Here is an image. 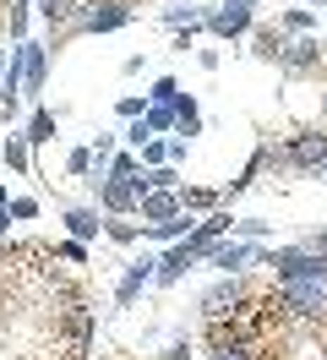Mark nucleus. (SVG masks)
Wrapping results in <instances>:
<instances>
[{
    "label": "nucleus",
    "mask_w": 327,
    "mask_h": 360,
    "mask_svg": "<svg viewBox=\"0 0 327 360\" xmlns=\"http://www.w3.org/2000/svg\"><path fill=\"white\" fill-rule=\"evenodd\" d=\"M229 235L257 246V240H267V235H273V224H267V219H235V229H229Z\"/></svg>",
    "instance_id": "obj_22"
},
{
    "label": "nucleus",
    "mask_w": 327,
    "mask_h": 360,
    "mask_svg": "<svg viewBox=\"0 0 327 360\" xmlns=\"http://www.w3.org/2000/svg\"><path fill=\"white\" fill-rule=\"evenodd\" d=\"M278 27L289 33V39H300V33H316V11H305V6H289L278 17Z\"/></svg>",
    "instance_id": "obj_20"
},
{
    "label": "nucleus",
    "mask_w": 327,
    "mask_h": 360,
    "mask_svg": "<svg viewBox=\"0 0 327 360\" xmlns=\"http://www.w3.org/2000/svg\"><path fill=\"white\" fill-rule=\"evenodd\" d=\"M300 246H311V251H322V257H327V229H316V235H305Z\"/></svg>",
    "instance_id": "obj_33"
},
{
    "label": "nucleus",
    "mask_w": 327,
    "mask_h": 360,
    "mask_svg": "<svg viewBox=\"0 0 327 360\" xmlns=\"http://www.w3.org/2000/svg\"><path fill=\"white\" fill-rule=\"evenodd\" d=\"M60 6H77V0H60Z\"/></svg>",
    "instance_id": "obj_37"
},
{
    "label": "nucleus",
    "mask_w": 327,
    "mask_h": 360,
    "mask_svg": "<svg viewBox=\"0 0 327 360\" xmlns=\"http://www.w3.org/2000/svg\"><path fill=\"white\" fill-rule=\"evenodd\" d=\"M278 66L289 71V77H327V39H322V33L289 39V49H283Z\"/></svg>",
    "instance_id": "obj_2"
},
{
    "label": "nucleus",
    "mask_w": 327,
    "mask_h": 360,
    "mask_svg": "<svg viewBox=\"0 0 327 360\" xmlns=\"http://www.w3.org/2000/svg\"><path fill=\"white\" fill-rule=\"evenodd\" d=\"M278 148H283V158H289V175H316L327 164V126H305V131L283 136Z\"/></svg>",
    "instance_id": "obj_1"
},
{
    "label": "nucleus",
    "mask_w": 327,
    "mask_h": 360,
    "mask_svg": "<svg viewBox=\"0 0 327 360\" xmlns=\"http://www.w3.org/2000/svg\"><path fill=\"white\" fill-rule=\"evenodd\" d=\"M49 251H55L60 262H71V268H82V262H87V246H82V240H60V246H49Z\"/></svg>",
    "instance_id": "obj_25"
},
{
    "label": "nucleus",
    "mask_w": 327,
    "mask_h": 360,
    "mask_svg": "<svg viewBox=\"0 0 327 360\" xmlns=\"http://www.w3.org/2000/svg\"><path fill=\"white\" fill-rule=\"evenodd\" d=\"M142 126H148L153 136H164V131L174 136V110L169 104H148V110H142Z\"/></svg>",
    "instance_id": "obj_21"
},
{
    "label": "nucleus",
    "mask_w": 327,
    "mask_h": 360,
    "mask_svg": "<svg viewBox=\"0 0 327 360\" xmlns=\"http://www.w3.org/2000/svg\"><path fill=\"white\" fill-rule=\"evenodd\" d=\"M6 213H11V219H39V202H33V197H11Z\"/></svg>",
    "instance_id": "obj_28"
},
{
    "label": "nucleus",
    "mask_w": 327,
    "mask_h": 360,
    "mask_svg": "<svg viewBox=\"0 0 327 360\" xmlns=\"http://www.w3.org/2000/svg\"><path fill=\"white\" fill-rule=\"evenodd\" d=\"M322 126H327V110H322Z\"/></svg>",
    "instance_id": "obj_39"
},
{
    "label": "nucleus",
    "mask_w": 327,
    "mask_h": 360,
    "mask_svg": "<svg viewBox=\"0 0 327 360\" xmlns=\"http://www.w3.org/2000/svg\"><path fill=\"white\" fill-rule=\"evenodd\" d=\"M11 60H17V77H22V98H33V104H39L44 82H49V49L33 44V39H22V44L11 49Z\"/></svg>",
    "instance_id": "obj_3"
},
{
    "label": "nucleus",
    "mask_w": 327,
    "mask_h": 360,
    "mask_svg": "<svg viewBox=\"0 0 327 360\" xmlns=\"http://www.w3.org/2000/svg\"><path fill=\"white\" fill-rule=\"evenodd\" d=\"M196 66H202V71H218V49H196Z\"/></svg>",
    "instance_id": "obj_32"
},
{
    "label": "nucleus",
    "mask_w": 327,
    "mask_h": 360,
    "mask_svg": "<svg viewBox=\"0 0 327 360\" xmlns=\"http://www.w3.org/2000/svg\"><path fill=\"white\" fill-rule=\"evenodd\" d=\"M207 33H213V39H224V44H229V39H245V33H251V27H257V11H251V6H229V0H218V6H207Z\"/></svg>",
    "instance_id": "obj_5"
},
{
    "label": "nucleus",
    "mask_w": 327,
    "mask_h": 360,
    "mask_svg": "<svg viewBox=\"0 0 327 360\" xmlns=\"http://www.w3.org/2000/svg\"><path fill=\"white\" fill-rule=\"evenodd\" d=\"M169 110H174V136H180V142L202 136V104H196L191 93H174V98H169Z\"/></svg>",
    "instance_id": "obj_13"
},
{
    "label": "nucleus",
    "mask_w": 327,
    "mask_h": 360,
    "mask_svg": "<svg viewBox=\"0 0 327 360\" xmlns=\"http://www.w3.org/2000/svg\"><path fill=\"white\" fill-rule=\"evenodd\" d=\"M322 6H327V0H322Z\"/></svg>",
    "instance_id": "obj_40"
},
{
    "label": "nucleus",
    "mask_w": 327,
    "mask_h": 360,
    "mask_svg": "<svg viewBox=\"0 0 327 360\" xmlns=\"http://www.w3.org/2000/svg\"><path fill=\"white\" fill-rule=\"evenodd\" d=\"M65 175H93V153H87V148H71V153H65Z\"/></svg>",
    "instance_id": "obj_26"
},
{
    "label": "nucleus",
    "mask_w": 327,
    "mask_h": 360,
    "mask_svg": "<svg viewBox=\"0 0 327 360\" xmlns=\"http://www.w3.org/2000/svg\"><path fill=\"white\" fill-rule=\"evenodd\" d=\"M136 158H142V169H158V164H169V142H158V136H148V142L136 148Z\"/></svg>",
    "instance_id": "obj_23"
},
{
    "label": "nucleus",
    "mask_w": 327,
    "mask_h": 360,
    "mask_svg": "<svg viewBox=\"0 0 327 360\" xmlns=\"http://www.w3.org/2000/svg\"><path fill=\"white\" fill-rule=\"evenodd\" d=\"M153 268H158V257H142V262H126V273H120V284H115V306H131L136 295L153 284Z\"/></svg>",
    "instance_id": "obj_10"
},
{
    "label": "nucleus",
    "mask_w": 327,
    "mask_h": 360,
    "mask_svg": "<svg viewBox=\"0 0 327 360\" xmlns=\"http://www.w3.org/2000/svg\"><path fill=\"white\" fill-rule=\"evenodd\" d=\"M218 202H224V197H218L213 186H180V207H186L191 219H196V213H213Z\"/></svg>",
    "instance_id": "obj_18"
},
{
    "label": "nucleus",
    "mask_w": 327,
    "mask_h": 360,
    "mask_svg": "<svg viewBox=\"0 0 327 360\" xmlns=\"http://www.w3.org/2000/svg\"><path fill=\"white\" fill-rule=\"evenodd\" d=\"M104 240L136 246V240H142V224H136V219H120V213H104Z\"/></svg>",
    "instance_id": "obj_19"
},
{
    "label": "nucleus",
    "mask_w": 327,
    "mask_h": 360,
    "mask_svg": "<svg viewBox=\"0 0 327 360\" xmlns=\"http://www.w3.org/2000/svg\"><path fill=\"white\" fill-rule=\"evenodd\" d=\"M0 27H6V11H0Z\"/></svg>",
    "instance_id": "obj_38"
},
{
    "label": "nucleus",
    "mask_w": 327,
    "mask_h": 360,
    "mask_svg": "<svg viewBox=\"0 0 327 360\" xmlns=\"http://www.w3.org/2000/svg\"><path fill=\"white\" fill-rule=\"evenodd\" d=\"M245 39H251V55H257V60H267V66H278L283 49H289V33H283L278 22H257Z\"/></svg>",
    "instance_id": "obj_8"
},
{
    "label": "nucleus",
    "mask_w": 327,
    "mask_h": 360,
    "mask_svg": "<svg viewBox=\"0 0 327 360\" xmlns=\"http://www.w3.org/2000/svg\"><path fill=\"white\" fill-rule=\"evenodd\" d=\"M158 360H191V338H186V333H180V338H169Z\"/></svg>",
    "instance_id": "obj_29"
},
{
    "label": "nucleus",
    "mask_w": 327,
    "mask_h": 360,
    "mask_svg": "<svg viewBox=\"0 0 327 360\" xmlns=\"http://www.w3.org/2000/svg\"><path fill=\"white\" fill-rule=\"evenodd\" d=\"M229 229H235V213H229V202H218L213 213L202 219V224H191V235H186L180 246H186V251L196 257V262H202V257H207V246H213V240H224Z\"/></svg>",
    "instance_id": "obj_6"
},
{
    "label": "nucleus",
    "mask_w": 327,
    "mask_h": 360,
    "mask_svg": "<svg viewBox=\"0 0 327 360\" xmlns=\"http://www.w3.org/2000/svg\"><path fill=\"white\" fill-rule=\"evenodd\" d=\"M148 136H153V131H148V126H142V120H131V131H126V142H131V148H142Z\"/></svg>",
    "instance_id": "obj_31"
},
{
    "label": "nucleus",
    "mask_w": 327,
    "mask_h": 360,
    "mask_svg": "<svg viewBox=\"0 0 327 360\" xmlns=\"http://www.w3.org/2000/svg\"><path fill=\"white\" fill-rule=\"evenodd\" d=\"M229 6H251V11H257V0H229Z\"/></svg>",
    "instance_id": "obj_35"
},
{
    "label": "nucleus",
    "mask_w": 327,
    "mask_h": 360,
    "mask_svg": "<svg viewBox=\"0 0 327 360\" xmlns=\"http://www.w3.org/2000/svg\"><path fill=\"white\" fill-rule=\"evenodd\" d=\"M174 93H180V82H174V77H158V82H153V93H148V104H169Z\"/></svg>",
    "instance_id": "obj_27"
},
{
    "label": "nucleus",
    "mask_w": 327,
    "mask_h": 360,
    "mask_svg": "<svg viewBox=\"0 0 327 360\" xmlns=\"http://www.w3.org/2000/svg\"><path fill=\"white\" fill-rule=\"evenodd\" d=\"M174 213H186L180 191H148V197H136V224H164Z\"/></svg>",
    "instance_id": "obj_12"
},
{
    "label": "nucleus",
    "mask_w": 327,
    "mask_h": 360,
    "mask_svg": "<svg viewBox=\"0 0 327 360\" xmlns=\"http://www.w3.org/2000/svg\"><path fill=\"white\" fill-rule=\"evenodd\" d=\"M207 262H213L218 273H245L251 262H257V246L229 235V240H213V246H207Z\"/></svg>",
    "instance_id": "obj_7"
},
{
    "label": "nucleus",
    "mask_w": 327,
    "mask_h": 360,
    "mask_svg": "<svg viewBox=\"0 0 327 360\" xmlns=\"http://www.w3.org/2000/svg\"><path fill=\"white\" fill-rule=\"evenodd\" d=\"M93 186H98V202H104V213H120V219H136V191H131L126 180L93 175Z\"/></svg>",
    "instance_id": "obj_9"
},
{
    "label": "nucleus",
    "mask_w": 327,
    "mask_h": 360,
    "mask_svg": "<svg viewBox=\"0 0 327 360\" xmlns=\"http://www.w3.org/2000/svg\"><path fill=\"white\" fill-rule=\"evenodd\" d=\"M0 77H6V49H0Z\"/></svg>",
    "instance_id": "obj_36"
},
{
    "label": "nucleus",
    "mask_w": 327,
    "mask_h": 360,
    "mask_svg": "<svg viewBox=\"0 0 327 360\" xmlns=\"http://www.w3.org/2000/svg\"><path fill=\"white\" fill-rule=\"evenodd\" d=\"M142 110H148V93H142V98H136V93L115 98V115H120V120H142Z\"/></svg>",
    "instance_id": "obj_24"
},
{
    "label": "nucleus",
    "mask_w": 327,
    "mask_h": 360,
    "mask_svg": "<svg viewBox=\"0 0 327 360\" xmlns=\"http://www.w3.org/2000/svg\"><path fill=\"white\" fill-rule=\"evenodd\" d=\"M60 224H65V235H71V240H98V235H104V213H98V207H60Z\"/></svg>",
    "instance_id": "obj_11"
},
{
    "label": "nucleus",
    "mask_w": 327,
    "mask_h": 360,
    "mask_svg": "<svg viewBox=\"0 0 327 360\" xmlns=\"http://www.w3.org/2000/svg\"><path fill=\"white\" fill-rule=\"evenodd\" d=\"M0 158H6V169H11V175H33V148L22 142V131H11L6 142H0Z\"/></svg>",
    "instance_id": "obj_17"
},
{
    "label": "nucleus",
    "mask_w": 327,
    "mask_h": 360,
    "mask_svg": "<svg viewBox=\"0 0 327 360\" xmlns=\"http://www.w3.org/2000/svg\"><path fill=\"white\" fill-rule=\"evenodd\" d=\"M142 66H148V55H126V60H120V77H142Z\"/></svg>",
    "instance_id": "obj_30"
},
{
    "label": "nucleus",
    "mask_w": 327,
    "mask_h": 360,
    "mask_svg": "<svg viewBox=\"0 0 327 360\" xmlns=\"http://www.w3.org/2000/svg\"><path fill=\"white\" fill-rule=\"evenodd\" d=\"M6 202H11V197H6V186H0V235H6V224H11V213H6Z\"/></svg>",
    "instance_id": "obj_34"
},
{
    "label": "nucleus",
    "mask_w": 327,
    "mask_h": 360,
    "mask_svg": "<svg viewBox=\"0 0 327 360\" xmlns=\"http://www.w3.org/2000/svg\"><path fill=\"white\" fill-rule=\"evenodd\" d=\"M191 262H196V257H191L186 246H180V240H174L169 251H158V268H153V284H180Z\"/></svg>",
    "instance_id": "obj_14"
},
{
    "label": "nucleus",
    "mask_w": 327,
    "mask_h": 360,
    "mask_svg": "<svg viewBox=\"0 0 327 360\" xmlns=\"http://www.w3.org/2000/svg\"><path fill=\"white\" fill-rule=\"evenodd\" d=\"M245 295H251V278H245V273H224V278H213V284L202 290L196 306H202V316H229Z\"/></svg>",
    "instance_id": "obj_4"
},
{
    "label": "nucleus",
    "mask_w": 327,
    "mask_h": 360,
    "mask_svg": "<svg viewBox=\"0 0 327 360\" xmlns=\"http://www.w3.org/2000/svg\"><path fill=\"white\" fill-rule=\"evenodd\" d=\"M158 22L169 27V33H191V39H196V33H202V22H207V6H169Z\"/></svg>",
    "instance_id": "obj_16"
},
{
    "label": "nucleus",
    "mask_w": 327,
    "mask_h": 360,
    "mask_svg": "<svg viewBox=\"0 0 327 360\" xmlns=\"http://www.w3.org/2000/svg\"><path fill=\"white\" fill-rule=\"evenodd\" d=\"M55 126H60V115L44 110V104H33L27 126H22V142H27V148H44V142H55Z\"/></svg>",
    "instance_id": "obj_15"
}]
</instances>
